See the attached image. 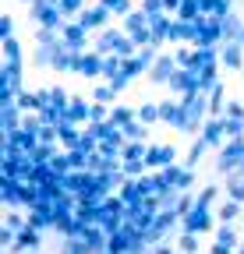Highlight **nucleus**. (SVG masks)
Listing matches in <instances>:
<instances>
[{"label":"nucleus","mask_w":244,"mask_h":254,"mask_svg":"<svg viewBox=\"0 0 244 254\" xmlns=\"http://www.w3.org/2000/svg\"><path fill=\"white\" fill-rule=\"evenodd\" d=\"M166 4V11H173V7H180V0H163Z\"/></svg>","instance_id":"nucleus-21"},{"label":"nucleus","mask_w":244,"mask_h":254,"mask_svg":"<svg viewBox=\"0 0 244 254\" xmlns=\"http://www.w3.org/2000/svg\"><path fill=\"white\" fill-rule=\"evenodd\" d=\"M81 117H92V110H88L81 99H71V106H68V120H81Z\"/></svg>","instance_id":"nucleus-9"},{"label":"nucleus","mask_w":244,"mask_h":254,"mask_svg":"<svg viewBox=\"0 0 244 254\" xmlns=\"http://www.w3.org/2000/svg\"><path fill=\"white\" fill-rule=\"evenodd\" d=\"M60 11H64V18L75 14V11H81V0H60Z\"/></svg>","instance_id":"nucleus-14"},{"label":"nucleus","mask_w":244,"mask_h":254,"mask_svg":"<svg viewBox=\"0 0 244 254\" xmlns=\"http://www.w3.org/2000/svg\"><path fill=\"white\" fill-rule=\"evenodd\" d=\"M230 194H237V198H244V177H237V180H230Z\"/></svg>","instance_id":"nucleus-17"},{"label":"nucleus","mask_w":244,"mask_h":254,"mask_svg":"<svg viewBox=\"0 0 244 254\" xmlns=\"http://www.w3.org/2000/svg\"><path fill=\"white\" fill-rule=\"evenodd\" d=\"M32 4H36V0H32Z\"/></svg>","instance_id":"nucleus-22"},{"label":"nucleus","mask_w":244,"mask_h":254,"mask_svg":"<svg viewBox=\"0 0 244 254\" xmlns=\"http://www.w3.org/2000/svg\"><path fill=\"white\" fill-rule=\"evenodd\" d=\"M120 39H124V36H120V32L117 28H110V32H103V36H99V53H117V46H120Z\"/></svg>","instance_id":"nucleus-6"},{"label":"nucleus","mask_w":244,"mask_h":254,"mask_svg":"<svg viewBox=\"0 0 244 254\" xmlns=\"http://www.w3.org/2000/svg\"><path fill=\"white\" fill-rule=\"evenodd\" d=\"M85 25H64V39H60V43H64V46H71V50H85Z\"/></svg>","instance_id":"nucleus-4"},{"label":"nucleus","mask_w":244,"mask_h":254,"mask_svg":"<svg viewBox=\"0 0 244 254\" xmlns=\"http://www.w3.org/2000/svg\"><path fill=\"white\" fill-rule=\"evenodd\" d=\"M227 131V124H220V120H212L209 127H205V141L212 145V141H220V134Z\"/></svg>","instance_id":"nucleus-11"},{"label":"nucleus","mask_w":244,"mask_h":254,"mask_svg":"<svg viewBox=\"0 0 244 254\" xmlns=\"http://www.w3.org/2000/svg\"><path fill=\"white\" fill-rule=\"evenodd\" d=\"M173 159V148H152L149 155H145V163H152V166H163V163H170Z\"/></svg>","instance_id":"nucleus-8"},{"label":"nucleus","mask_w":244,"mask_h":254,"mask_svg":"<svg viewBox=\"0 0 244 254\" xmlns=\"http://www.w3.org/2000/svg\"><path fill=\"white\" fill-rule=\"evenodd\" d=\"M75 71H81V74H88V78L103 74V60H99V53H81L78 64H75Z\"/></svg>","instance_id":"nucleus-3"},{"label":"nucleus","mask_w":244,"mask_h":254,"mask_svg":"<svg viewBox=\"0 0 244 254\" xmlns=\"http://www.w3.org/2000/svg\"><path fill=\"white\" fill-rule=\"evenodd\" d=\"M142 7H145V14H163V7H166V4H163V0H145Z\"/></svg>","instance_id":"nucleus-13"},{"label":"nucleus","mask_w":244,"mask_h":254,"mask_svg":"<svg viewBox=\"0 0 244 254\" xmlns=\"http://www.w3.org/2000/svg\"><path fill=\"white\" fill-rule=\"evenodd\" d=\"M223 64H227V67H241V64H244L241 43H227V46H223Z\"/></svg>","instance_id":"nucleus-7"},{"label":"nucleus","mask_w":244,"mask_h":254,"mask_svg":"<svg viewBox=\"0 0 244 254\" xmlns=\"http://www.w3.org/2000/svg\"><path fill=\"white\" fill-rule=\"evenodd\" d=\"M32 14L43 28H57L60 21H64V11H60L57 4H32Z\"/></svg>","instance_id":"nucleus-1"},{"label":"nucleus","mask_w":244,"mask_h":254,"mask_svg":"<svg viewBox=\"0 0 244 254\" xmlns=\"http://www.w3.org/2000/svg\"><path fill=\"white\" fill-rule=\"evenodd\" d=\"M227 113H230V120H244V106H241V103H230Z\"/></svg>","instance_id":"nucleus-18"},{"label":"nucleus","mask_w":244,"mask_h":254,"mask_svg":"<svg viewBox=\"0 0 244 254\" xmlns=\"http://www.w3.org/2000/svg\"><path fill=\"white\" fill-rule=\"evenodd\" d=\"M4 50H7V67H21V53H18V43H14V39H4Z\"/></svg>","instance_id":"nucleus-10"},{"label":"nucleus","mask_w":244,"mask_h":254,"mask_svg":"<svg viewBox=\"0 0 244 254\" xmlns=\"http://www.w3.org/2000/svg\"><path fill=\"white\" fill-rule=\"evenodd\" d=\"M11 32H14V21L4 14V18H0V36H4V39H11Z\"/></svg>","instance_id":"nucleus-15"},{"label":"nucleus","mask_w":244,"mask_h":254,"mask_svg":"<svg viewBox=\"0 0 244 254\" xmlns=\"http://www.w3.org/2000/svg\"><path fill=\"white\" fill-rule=\"evenodd\" d=\"M106 18H110V7H92V11H81V21H78V25L99 28V25H106Z\"/></svg>","instance_id":"nucleus-5"},{"label":"nucleus","mask_w":244,"mask_h":254,"mask_svg":"<svg viewBox=\"0 0 244 254\" xmlns=\"http://www.w3.org/2000/svg\"><path fill=\"white\" fill-rule=\"evenodd\" d=\"M138 117H142V120H156V117H163V110L149 103V106H142V110H138Z\"/></svg>","instance_id":"nucleus-12"},{"label":"nucleus","mask_w":244,"mask_h":254,"mask_svg":"<svg viewBox=\"0 0 244 254\" xmlns=\"http://www.w3.org/2000/svg\"><path fill=\"white\" fill-rule=\"evenodd\" d=\"M103 7H110V11H120V14H124V11H128V0H103Z\"/></svg>","instance_id":"nucleus-16"},{"label":"nucleus","mask_w":244,"mask_h":254,"mask_svg":"<svg viewBox=\"0 0 244 254\" xmlns=\"http://www.w3.org/2000/svg\"><path fill=\"white\" fill-rule=\"evenodd\" d=\"M177 74V57H156V64H152V81H173Z\"/></svg>","instance_id":"nucleus-2"},{"label":"nucleus","mask_w":244,"mask_h":254,"mask_svg":"<svg viewBox=\"0 0 244 254\" xmlns=\"http://www.w3.org/2000/svg\"><path fill=\"white\" fill-rule=\"evenodd\" d=\"M113 124H131V113L128 110H113Z\"/></svg>","instance_id":"nucleus-20"},{"label":"nucleus","mask_w":244,"mask_h":254,"mask_svg":"<svg viewBox=\"0 0 244 254\" xmlns=\"http://www.w3.org/2000/svg\"><path fill=\"white\" fill-rule=\"evenodd\" d=\"M113 92H117V88H96V99H99V103H110Z\"/></svg>","instance_id":"nucleus-19"}]
</instances>
